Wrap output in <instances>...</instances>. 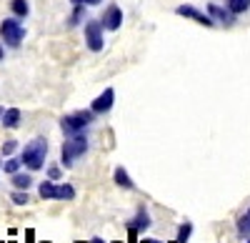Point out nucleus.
I'll list each match as a JSON object with an SVG mask.
<instances>
[{
    "instance_id": "26",
    "label": "nucleus",
    "mask_w": 250,
    "mask_h": 243,
    "mask_svg": "<svg viewBox=\"0 0 250 243\" xmlns=\"http://www.w3.org/2000/svg\"><path fill=\"white\" fill-rule=\"evenodd\" d=\"M140 243H163V241H155V238H145V241H140Z\"/></svg>"
},
{
    "instance_id": "2",
    "label": "nucleus",
    "mask_w": 250,
    "mask_h": 243,
    "mask_svg": "<svg viewBox=\"0 0 250 243\" xmlns=\"http://www.w3.org/2000/svg\"><path fill=\"white\" fill-rule=\"evenodd\" d=\"M85 153H88V138L83 135V133L70 135L65 143H62V148H60V163L65 166V168H70L75 160L80 155H85Z\"/></svg>"
},
{
    "instance_id": "4",
    "label": "nucleus",
    "mask_w": 250,
    "mask_h": 243,
    "mask_svg": "<svg viewBox=\"0 0 250 243\" xmlns=\"http://www.w3.org/2000/svg\"><path fill=\"white\" fill-rule=\"evenodd\" d=\"M0 38L5 40V45L18 48L20 43H23V38H25V28L20 25V20L8 18V20H3V23H0Z\"/></svg>"
},
{
    "instance_id": "20",
    "label": "nucleus",
    "mask_w": 250,
    "mask_h": 243,
    "mask_svg": "<svg viewBox=\"0 0 250 243\" xmlns=\"http://www.w3.org/2000/svg\"><path fill=\"white\" fill-rule=\"evenodd\" d=\"M83 15H85V5H75V10H73V15H70V20H68V25L75 28L80 20H83Z\"/></svg>"
},
{
    "instance_id": "22",
    "label": "nucleus",
    "mask_w": 250,
    "mask_h": 243,
    "mask_svg": "<svg viewBox=\"0 0 250 243\" xmlns=\"http://www.w3.org/2000/svg\"><path fill=\"white\" fill-rule=\"evenodd\" d=\"M190 231H193L190 223H183L180 231H178V241H175V243H188V238H190Z\"/></svg>"
},
{
    "instance_id": "7",
    "label": "nucleus",
    "mask_w": 250,
    "mask_h": 243,
    "mask_svg": "<svg viewBox=\"0 0 250 243\" xmlns=\"http://www.w3.org/2000/svg\"><path fill=\"white\" fill-rule=\"evenodd\" d=\"M100 23H103L105 30H118L123 25V10L118 5H108V10L103 13V18H100Z\"/></svg>"
},
{
    "instance_id": "17",
    "label": "nucleus",
    "mask_w": 250,
    "mask_h": 243,
    "mask_svg": "<svg viewBox=\"0 0 250 243\" xmlns=\"http://www.w3.org/2000/svg\"><path fill=\"white\" fill-rule=\"evenodd\" d=\"M75 198V188L73 186H58V200H73Z\"/></svg>"
},
{
    "instance_id": "19",
    "label": "nucleus",
    "mask_w": 250,
    "mask_h": 243,
    "mask_svg": "<svg viewBox=\"0 0 250 243\" xmlns=\"http://www.w3.org/2000/svg\"><path fill=\"white\" fill-rule=\"evenodd\" d=\"M20 166H23V160H20V158H8L5 160V173H10V176H15L18 171H20Z\"/></svg>"
},
{
    "instance_id": "5",
    "label": "nucleus",
    "mask_w": 250,
    "mask_h": 243,
    "mask_svg": "<svg viewBox=\"0 0 250 243\" xmlns=\"http://www.w3.org/2000/svg\"><path fill=\"white\" fill-rule=\"evenodd\" d=\"M85 43L93 53L103 50V23H98V20H88L85 23Z\"/></svg>"
},
{
    "instance_id": "12",
    "label": "nucleus",
    "mask_w": 250,
    "mask_h": 243,
    "mask_svg": "<svg viewBox=\"0 0 250 243\" xmlns=\"http://www.w3.org/2000/svg\"><path fill=\"white\" fill-rule=\"evenodd\" d=\"M0 123H3L5 128H18V126H20V110H18V108H8Z\"/></svg>"
},
{
    "instance_id": "11",
    "label": "nucleus",
    "mask_w": 250,
    "mask_h": 243,
    "mask_svg": "<svg viewBox=\"0 0 250 243\" xmlns=\"http://www.w3.org/2000/svg\"><path fill=\"white\" fill-rule=\"evenodd\" d=\"M38 193H40V198H45V200H58V186L53 183V180H45V183H40Z\"/></svg>"
},
{
    "instance_id": "13",
    "label": "nucleus",
    "mask_w": 250,
    "mask_h": 243,
    "mask_svg": "<svg viewBox=\"0 0 250 243\" xmlns=\"http://www.w3.org/2000/svg\"><path fill=\"white\" fill-rule=\"evenodd\" d=\"M13 186H15L18 191H28V188L33 186V178H30L28 173H20V171H18V173L13 176Z\"/></svg>"
},
{
    "instance_id": "16",
    "label": "nucleus",
    "mask_w": 250,
    "mask_h": 243,
    "mask_svg": "<svg viewBox=\"0 0 250 243\" xmlns=\"http://www.w3.org/2000/svg\"><path fill=\"white\" fill-rule=\"evenodd\" d=\"M250 8V0H228V10H230L233 15H240Z\"/></svg>"
},
{
    "instance_id": "21",
    "label": "nucleus",
    "mask_w": 250,
    "mask_h": 243,
    "mask_svg": "<svg viewBox=\"0 0 250 243\" xmlns=\"http://www.w3.org/2000/svg\"><path fill=\"white\" fill-rule=\"evenodd\" d=\"M10 198H13V203H15V206H28V200H30L28 191H15Z\"/></svg>"
},
{
    "instance_id": "10",
    "label": "nucleus",
    "mask_w": 250,
    "mask_h": 243,
    "mask_svg": "<svg viewBox=\"0 0 250 243\" xmlns=\"http://www.w3.org/2000/svg\"><path fill=\"white\" fill-rule=\"evenodd\" d=\"M148 226H150V216L145 213V211H138V216H135V218L130 221V223H128V228H130V231H135V233L145 231Z\"/></svg>"
},
{
    "instance_id": "14",
    "label": "nucleus",
    "mask_w": 250,
    "mask_h": 243,
    "mask_svg": "<svg viewBox=\"0 0 250 243\" xmlns=\"http://www.w3.org/2000/svg\"><path fill=\"white\" fill-rule=\"evenodd\" d=\"M115 183L120 188H135V183L130 180V176H128V171H125V168H115Z\"/></svg>"
},
{
    "instance_id": "31",
    "label": "nucleus",
    "mask_w": 250,
    "mask_h": 243,
    "mask_svg": "<svg viewBox=\"0 0 250 243\" xmlns=\"http://www.w3.org/2000/svg\"><path fill=\"white\" fill-rule=\"evenodd\" d=\"M245 243H250V241H245Z\"/></svg>"
},
{
    "instance_id": "6",
    "label": "nucleus",
    "mask_w": 250,
    "mask_h": 243,
    "mask_svg": "<svg viewBox=\"0 0 250 243\" xmlns=\"http://www.w3.org/2000/svg\"><path fill=\"white\" fill-rule=\"evenodd\" d=\"M175 13H178V15H183V18L195 20V23H200V25H205V28H213V25H215V20H213L210 15L200 13V10H198V8H193V5H178V8H175Z\"/></svg>"
},
{
    "instance_id": "27",
    "label": "nucleus",
    "mask_w": 250,
    "mask_h": 243,
    "mask_svg": "<svg viewBox=\"0 0 250 243\" xmlns=\"http://www.w3.org/2000/svg\"><path fill=\"white\" fill-rule=\"evenodd\" d=\"M3 55H5V50H3V45H0V60H3Z\"/></svg>"
},
{
    "instance_id": "30",
    "label": "nucleus",
    "mask_w": 250,
    "mask_h": 243,
    "mask_svg": "<svg viewBox=\"0 0 250 243\" xmlns=\"http://www.w3.org/2000/svg\"><path fill=\"white\" fill-rule=\"evenodd\" d=\"M0 168H3V163H0Z\"/></svg>"
},
{
    "instance_id": "9",
    "label": "nucleus",
    "mask_w": 250,
    "mask_h": 243,
    "mask_svg": "<svg viewBox=\"0 0 250 243\" xmlns=\"http://www.w3.org/2000/svg\"><path fill=\"white\" fill-rule=\"evenodd\" d=\"M208 13H210L213 20H220V23H225V25H233V23H235V15H233L230 10H225V8L215 5V3L208 5Z\"/></svg>"
},
{
    "instance_id": "15",
    "label": "nucleus",
    "mask_w": 250,
    "mask_h": 243,
    "mask_svg": "<svg viewBox=\"0 0 250 243\" xmlns=\"http://www.w3.org/2000/svg\"><path fill=\"white\" fill-rule=\"evenodd\" d=\"M10 8L18 18H28L30 13V5H28V0H10Z\"/></svg>"
},
{
    "instance_id": "28",
    "label": "nucleus",
    "mask_w": 250,
    "mask_h": 243,
    "mask_svg": "<svg viewBox=\"0 0 250 243\" xmlns=\"http://www.w3.org/2000/svg\"><path fill=\"white\" fill-rule=\"evenodd\" d=\"M3 115H5V108H0V120H3Z\"/></svg>"
},
{
    "instance_id": "23",
    "label": "nucleus",
    "mask_w": 250,
    "mask_h": 243,
    "mask_svg": "<svg viewBox=\"0 0 250 243\" xmlns=\"http://www.w3.org/2000/svg\"><path fill=\"white\" fill-rule=\"evenodd\" d=\"M15 148H18V143H15V140H5V143H3V155H10V153H15Z\"/></svg>"
},
{
    "instance_id": "18",
    "label": "nucleus",
    "mask_w": 250,
    "mask_h": 243,
    "mask_svg": "<svg viewBox=\"0 0 250 243\" xmlns=\"http://www.w3.org/2000/svg\"><path fill=\"white\" fill-rule=\"evenodd\" d=\"M238 233L240 236H250V213L238 218Z\"/></svg>"
},
{
    "instance_id": "3",
    "label": "nucleus",
    "mask_w": 250,
    "mask_h": 243,
    "mask_svg": "<svg viewBox=\"0 0 250 243\" xmlns=\"http://www.w3.org/2000/svg\"><path fill=\"white\" fill-rule=\"evenodd\" d=\"M93 118H95L93 110H78V113H70V115H62L60 118V128H62L65 135H78V133H83L93 123Z\"/></svg>"
},
{
    "instance_id": "25",
    "label": "nucleus",
    "mask_w": 250,
    "mask_h": 243,
    "mask_svg": "<svg viewBox=\"0 0 250 243\" xmlns=\"http://www.w3.org/2000/svg\"><path fill=\"white\" fill-rule=\"evenodd\" d=\"M48 176H50V180H58V178H60V168H50Z\"/></svg>"
},
{
    "instance_id": "24",
    "label": "nucleus",
    "mask_w": 250,
    "mask_h": 243,
    "mask_svg": "<svg viewBox=\"0 0 250 243\" xmlns=\"http://www.w3.org/2000/svg\"><path fill=\"white\" fill-rule=\"evenodd\" d=\"M73 5H100L103 0H70Z\"/></svg>"
},
{
    "instance_id": "8",
    "label": "nucleus",
    "mask_w": 250,
    "mask_h": 243,
    "mask_svg": "<svg viewBox=\"0 0 250 243\" xmlns=\"http://www.w3.org/2000/svg\"><path fill=\"white\" fill-rule=\"evenodd\" d=\"M113 100H115V90L113 88H105L95 100H93V106H90V110L93 113H108L110 108H113Z\"/></svg>"
},
{
    "instance_id": "1",
    "label": "nucleus",
    "mask_w": 250,
    "mask_h": 243,
    "mask_svg": "<svg viewBox=\"0 0 250 243\" xmlns=\"http://www.w3.org/2000/svg\"><path fill=\"white\" fill-rule=\"evenodd\" d=\"M45 155H48V140L45 138H33L30 143L23 148V153H20V160H23L25 168L40 171L45 166Z\"/></svg>"
},
{
    "instance_id": "29",
    "label": "nucleus",
    "mask_w": 250,
    "mask_h": 243,
    "mask_svg": "<svg viewBox=\"0 0 250 243\" xmlns=\"http://www.w3.org/2000/svg\"><path fill=\"white\" fill-rule=\"evenodd\" d=\"M93 243H103V241H100V238H93Z\"/></svg>"
}]
</instances>
